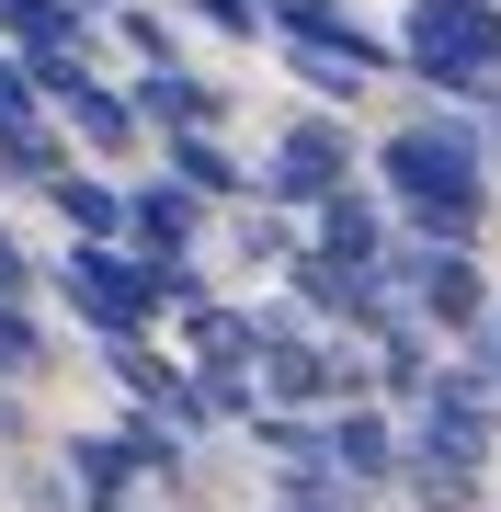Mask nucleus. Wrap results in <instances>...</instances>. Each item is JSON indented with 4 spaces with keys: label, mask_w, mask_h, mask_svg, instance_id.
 Segmentation results:
<instances>
[{
    "label": "nucleus",
    "mask_w": 501,
    "mask_h": 512,
    "mask_svg": "<svg viewBox=\"0 0 501 512\" xmlns=\"http://www.w3.org/2000/svg\"><path fill=\"white\" fill-rule=\"evenodd\" d=\"M388 183L422 205V228H433V239H467V228H479V148L445 137V126L388 137Z\"/></svg>",
    "instance_id": "nucleus-1"
},
{
    "label": "nucleus",
    "mask_w": 501,
    "mask_h": 512,
    "mask_svg": "<svg viewBox=\"0 0 501 512\" xmlns=\"http://www.w3.org/2000/svg\"><path fill=\"white\" fill-rule=\"evenodd\" d=\"M410 69L490 80L501 69V12H490V0H422V12H410Z\"/></svg>",
    "instance_id": "nucleus-2"
},
{
    "label": "nucleus",
    "mask_w": 501,
    "mask_h": 512,
    "mask_svg": "<svg viewBox=\"0 0 501 512\" xmlns=\"http://www.w3.org/2000/svg\"><path fill=\"white\" fill-rule=\"evenodd\" d=\"M69 296H80L103 330H137V319H149V296H160V274H149V262H126V251H103V239H80V251H69Z\"/></svg>",
    "instance_id": "nucleus-3"
},
{
    "label": "nucleus",
    "mask_w": 501,
    "mask_h": 512,
    "mask_svg": "<svg viewBox=\"0 0 501 512\" xmlns=\"http://www.w3.org/2000/svg\"><path fill=\"white\" fill-rule=\"evenodd\" d=\"M479 433H490V387H479V376L433 387V421H422V456H445V467H479Z\"/></svg>",
    "instance_id": "nucleus-4"
},
{
    "label": "nucleus",
    "mask_w": 501,
    "mask_h": 512,
    "mask_svg": "<svg viewBox=\"0 0 501 512\" xmlns=\"http://www.w3.org/2000/svg\"><path fill=\"white\" fill-rule=\"evenodd\" d=\"M46 92H57V103L80 114V137H92V148H126V137H137V114L114 103V92H92V80H80L69 57H46Z\"/></svg>",
    "instance_id": "nucleus-5"
},
{
    "label": "nucleus",
    "mask_w": 501,
    "mask_h": 512,
    "mask_svg": "<svg viewBox=\"0 0 501 512\" xmlns=\"http://www.w3.org/2000/svg\"><path fill=\"white\" fill-rule=\"evenodd\" d=\"M194 365L217 376V399H240V365H262V342H251V319H228V308H205V319H194Z\"/></svg>",
    "instance_id": "nucleus-6"
},
{
    "label": "nucleus",
    "mask_w": 501,
    "mask_h": 512,
    "mask_svg": "<svg viewBox=\"0 0 501 512\" xmlns=\"http://www.w3.org/2000/svg\"><path fill=\"white\" fill-rule=\"evenodd\" d=\"M137 114H149V126H205V114H217V92H205V80H183L171 57H149V80H137Z\"/></svg>",
    "instance_id": "nucleus-7"
},
{
    "label": "nucleus",
    "mask_w": 501,
    "mask_h": 512,
    "mask_svg": "<svg viewBox=\"0 0 501 512\" xmlns=\"http://www.w3.org/2000/svg\"><path fill=\"white\" fill-rule=\"evenodd\" d=\"M0 23H12L35 57H69L80 46V0H0Z\"/></svg>",
    "instance_id": "nucleus-8"
},
{
    "label": "nucleus",
    "mask_w": 501,
    "mask_h": 512,
    "mask_svg": "<svg viewBox=\"0 0 501 512\" xmlns=\"http://www.w3.org/2000/svg\"><path fill=\"white\" fill-rule=\"evenodd\" d=\"M274 183H285V194H331V183H342V137L297 126V137H285V171H274Z\"/></svg>",
    "instance_id": "nucleus-9"
},
{
    "label": "nucleus",
    "mask_w": 501,
    "mask_h": 512,
    "mask_svg": "<svg viewBox=\"0 0 501 512\" xmlns=\"http://www.w3.org/2000/svg\"><path fill=\"white\" fill-rule=\"evenodd\" d=\"M171 171H183L194 194H240V160H228V148L205 137V126H183V148H171Z\"/></svg>",
    "instance_id": "nucleus-10"
},
{
    "label": "nucleus",
    "mask_w": 501,
    "mask_h": 512,
    "mask_svg": "<svg viewBox=\"0 0 501 512\" xmlns=\"http://www.w3.org/2000/svg\"><path fill=\"white\" fill-rule=\"evenodd\" d=\"M422 308L467 330V319H479V274H467V262H456V251H445V262H422Z\"/></svg>",
    "instance_id": "nucleus-11"
},
{
    "label": "nucleus",
    "mask_w": 501,
    "mask_h": 512,
    "mask_svg": "<svg viewBox=\"0 0 501 512\" xmlns=\"http://www.w3.org/2000/svg\"><path fill=\"white\" fill-rule=\"evenodd\" d=\"M262 365H274V387H285V399H331V353H308V342H274V353H262Z\"/></svg>",
    "instance_id": "nucleus-12"
},
{
    "label": "nucleus",
    "mask_w": 501,
    "mask_h": 512,
    "mask_svg": "<svg viewBox=\"0 0 501 512\" xmlns=\"http://www.w3.org/2000/svg\"><path fill=\"white\" fill-rule=\"evenodd\" d=\"M137 239H149V262H183V239H194V205H183V194H149V205H137Z\"/></svg>",
    "instance_id": "nucleus-13"
},
{
    "label": "nucleus",
    "mask_w": 501,
    "mask_h": 512,
    "mask_svg": "<svg viewBox=\"0 0 501 512\" xmlns=\"http://www.w3.org/2000/svg\"><path fill=\"white\" fill-rule=\"evenodd\" d=\"M331 456H342L353 478H388V421H376V410H353L342 433H331Z\"/></svg>",
    "instance_id": "nucleus-14"
},
{
    "label": "nucleus",
    "mask_w": 501,
    "mask_h": 512,
    "mask_svg": "<svg viewBox=\"0 0 501 512\" xmlns=\"http://www.w3.org/2000/svg\"><path fill=\"white\" fill-rule=\"evenodd\" d=\"M0 160H12L23 183H57V137L35 126V114H23V126H0Z\"/></svg>",
    "instance_id": "nucleus-15"
},
{
    "label": "nucleus",
    "mask_w": 501,
    "mask_h": 512,
    "mask_svg": "<svg viewBox=\"0 0 501 512\" xmlns=\"http://www.w3.org/2000/svg\"><path fill=\"white\" fill-rule=\"evenodd\" d=\"M57 205H69V228H80V239H103V228H126V205H114L103 183H69V171H57Z\"/></svg>",
    "instance_id": "nucleus-16"
},
{
    "label": "nucleus",
    "mask_w": 501,
    "mask_h": 512,
    "mask_svg": "<svg viewBox=\"0 0 501 512\" xmlns=\"http://www.w3.org/2000/svg\"><path fill=\"white\" fill-rule=\"evenodd\" d=\"M319 228H331V262H376V217H365L353 194H331V217H319Z\"/></svg>",
    "instance_id": "nucleus-17"
},
{
    "label": "nucleus",
    "mask_w": 501,
    "mask_h": 512,
    "mask_svg": "<svg viewBox=\"0 0 501 512\" xmlns=\"http://www.w3.org/2000/svg\"><path fill=\"white\" fill-rule=\"evenodd\" d=\"M410 490H422V512H467V467L422 456V467H410Z\"/></svg>",
    "instance_id": "nucleus-18"
},
{
    "label": "nucleus",
    "mask_w": 501,
    "mask_h": 512,
    "mask_svg": "<svg viewBox=\"0 0 501 512\" xmlns=\"http://www.w3.org/2000/svg\"><path fill=\"white\" fill-rule=\"evenodd\" d=\"M0 376H35V330L12 319V296H0Z\"/></svg>",
    "instance_id": "nucleus-19"
},
{
    "label": "nucleus",
    "mask_w": 501,
    "mask_h": 512,
    "mask_svg": "<svg viewBox=\"0 0 501 512\" xmlns=\"http://www.w3.org/2000/svg\"><path fill=\"white\" fill-rule=\"evenodd\" d=\"M23 114H35V92H23V69H12V57H0V126H23Z\"/></svg>",
    "instance_id": "nucleus-20"
},
{
    "label": "nucleus",
    "mask_w": 501,
    "mask_h": 512,
    "mask_svg": "<svg viewBox=\"0 0 501 512\" xmlns=\"http://www.w3.org/2000/svg\"><path fill=\"white\" fill-rule=\"evenodd\" d=\"M205 23H228V35H251L262 12H251V0H205Z\"/></svg>",
    "instance_id": "nucleus-21"
},
{
    "label": "nucleus",
    "mask_w": 501,
    "mask_h": 512,
    "mask_svg": "<svg viewBox=\"0 0 501 512\" xmlns=\"http://www.w3.org/2000/svg\"><path fill=\"white\" fill-rule=\"evenodd\" d=\"M23 285V251H12V239H0V296H12Z\"/></svg>",
    "instance_id": "nucleus-22"
}]
</instances>
